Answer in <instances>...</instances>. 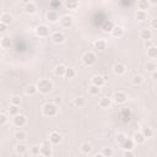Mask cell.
<instances>
[{
  "mask_svg": "<svg viewBox=\"0 0 157 157\" xmlns=\"http://www.w3.org/2000/svg\"><path fill=\"white\" fill-rule=\"evenodd\" d=\"M36 86H37V90H38L40 93H43V94H47V93L52 92L53 88H54V85H53V82H52L49 78H40V80L37 82Z\"/></svg>",
  "mask_w": 157,
  "mask_h": 157,
  "instance_id": "cell-1",
  "label": "cell"
},
{
  "mask_svg": "<svg viewBox=\"0 0 157 157\" xmlns=\"http://www.w3.org/2000/svg\"><path fill=\"white\" fill-rule=\"evenodd\" d=\"M42 113L47 117H54L58 113V105H55L53 102H47L42 107Z\"/></svg>",
  "mask_w": 157,
  "mask_h": 157,
  "instance_id": "cell-2",
  "label": "cell"
},
{
  "mask_svg": "<svg viewBox=\"0 0 157 157\" xmlns=\"http://www.w3.org/2000/svg\"><path fill=\"white\" fill-rule=\"evenodd\" d=\"M39 155H42L43 157H52L53 147H52V144L48 140H44L40 144V146H39Z\"/></svg>",
  "mask_w": 157,
  "mask_h": 157,
  "instance_id": "cell-3",
  "label": "cell"
},
{
  "mask_svg": "<svg viewBox=\"0 0 157 157\" xmlns=\"http://www.w3.org/2000/svg\"><path fill=\"white\" fill-rule=\"evenodd\" d=\"M59 23L63 28H70L74 25V17L70 15H63L59 17Z\"/></svg>",
  "mask_w": 157,
  "mask_h": 157,
  "instance_id": "cell-4",
  "label": "cell"
},
{
  "mask_svg": "<svg viewBox=\"0 0 157 157\" xmlns=\"http://www.w3.org/2000/svg\"><path fill=\"white\" fill-rule=\"evenodd\" d=\"M82 61H83L86 65L91 66V65H93V64L97 61V56H96V54H94L93 52H86V53H83V55H82Z\"/></svg>",
  "mask_w": 157,
  "mask_h": 157,
  "instance_id": "cell-5",
  "label": "cell"
},
{
  "mask_svg": "<svg viewBox=\"0 0 157 157\" xmlns=\"http://www.w3.org/2000/svg\"><path fill=\"white\" fill-rule=\"evenodd\" d=\"M34 32L39 38H45V37L49 36V27L45 26V25H38L34 28Z\"/></svg>",
  "mask_w": 157,
  "mask_h": 157,
  "instance_id": "cell-6",
  "label": "cell"
},
{
  "mask_svg": "<svg viewBox=\"0 0 157 157\" xmlns=\"http://www.w3.org/2000/svg\"><path fill=\"white\" fill-rule=\"evenodd\" d=\"M113 99H114V102H115L117 104H124V103L128 101V96H126V93L123 92V91H117V92H114V94H113Z\"/></svg>",
  "mask_w": 157,
  "mask_h": 157,
  "instance_id": "cell-7",
  "label": "cell"
},
{
  "mask_svg": "<svg viewBox=\"0 0 157 157\" xmlns=\"http://www.w3.org/2000/svg\"><path fill=\"white\" fill-rule=\"evenodd\" d=\"M48 141L52 144V145H59L61 141H63V136L59 131H52L48 136Z\"/></svg>",
  "mask_w": 157,
  "mask_h": 157,
  "instance_id": "cell-8",
  "label": "cell"
},
{
  "mask_svg": "<svg viewBox=\"0 0 157 157\" xmlns=\"http://www.w3.org/2000/svg\"><path fill=\"white\" fill-rule=\"evenodd\" d=\"M105 80H107V77H104V76H102V75H93V76L91 77L92 85H93V86H97V87H99V88L105 83Z\"/></svg>",
  "mask_w": 157,
  "mask_h": 157,
  "instance_id": "cell-9",
  "label": "cell"
},
{
  "mask_svg": "<svg viewBox=\"0 0 157 157\" xmlns=\"http://www.w3.org/2000/svg\"><path fill=\"white\" fill-rule=\"evenodd\" d=\"M26 121H27V119H26V117L23 114H17V115H15L12 118V124L15 126H17V128H22L26 124Z\"/></svg>",
  "mask_w": 157,
  "mask_h": 157,
  "instance_id": "cell-10",
  "label": "cell"
},
{
  "mask_svg": "<svg viewBox=\"0 0 157 157\" xmlns=\"http://www.w3.org/2000/svg\"><path fill=\"white\" fill-rule=\"evenodd\" d=\"M52 40L54 43H56V44H61V43L65 42V34L63 32H60V31H55L52 34Z\"/></svg>",
  "mask_w": 157,
  "mask_h": 157,
  "instance_id": "cell-11",
  "label": "cell"
},
{
  "mask_svg": "<svg viewBox=\"0 0 157 157\" xmlns=\"http://www.w3.org/2000/svg\"><path fill=\"white\" fill-rule=\"evenodd\" d=\"M134 146H135V144H134L132 139H129V137H126V139L120 144V147H121L124 151H132V150H134Z\"/></svg>",
  "mask_w": 157,
  "mask_h": 157,
  "instance_id": "cell-12",
  "label": "cell"
},
{
  "mask_svg": "<svg viewBox=\"0 0 157 157\" xmlns=\"http://www.w3.org/2000/svg\"><path fill=\"white\" fill-rule=\"evenodd\" d=\"M110 33H112V36H113L114 38H121V37L125 34V29H124V27H121V26H114L113 29L110 31Z\"/></svg>",
  "mask_w": 157,
  "mask_h": 157,
  "instance_id": "cell-13",
  "label": "cell"
},
{
  "mask_svg": "<svg viewBox=\"0 0 157 157\" xmlns=\"http://www.w3.org/2000/svg\"><path fill=\"white\" fill-rule=\"evenodd\" d=\"M23 10H25V12H26L27 15H33V13L37 11V5H36V2H33V1H28V2H26Z\"/></svg>",
  "mask_w": 157,
  "mask_h": 157,
  "instance_id": "cell-14",
  "label": "cell"
},
{
  "mask_svg": "<svg viewBox=\"0 0 157 157\" xmlns=\"http://www.w3.org/2000/svg\"><path fill=\"white\" fill-rule=\"evenodd\" d=\"M120 118L123 123H129L131 120V110L129 108H123L120 112Z\"/></svg>",
  "mask_w": 157,
  "mask_h": 157,
  "instance_id": "cell-15",
  "label": "cell"
},
{
  "mask_svg": "<svg viewBox=\"0 0 157 157\" xmlns=\"http://www.w3.org/2000/svg\"><path fill=\"white\" fill-rule=\"evenodd\" d=\"M12 21H13V17H12L11 13H9V12H2V13L0 15V22H2L4 25L9 26Z\"/></svg>",
  "mask_w": 157,
  "mask_h": 157,
  "instance_id": "cell-16",
  "label": "cell"
},
{
  "mask_svg": "<svg viewBox=\"0 0 157 157\" xmlns=\"http://www.w3.org/2000/svg\"><path fill=\"white\" fill-rule=\"evenodd\" d=\"M125 70H126V67H125V65L121 64V63H115V64L113 65V72L117 74V75H123V74L125 72Z\"/></svg>",
  "mask_w": 157,
  "mask_h": 157,
  "instance_id": "cell-17",
  "label": "cell"
},
{
  "mask_svg": "<svg viewBox=\"0 0 157 157\" xmlns=\"http://www.w3.org/2000/svg\"><path fill=\"white\" fill-rule=\"evenodd\" d=\"M139 36H140L141 39H144V40H148V39L152 38V31L148 29V28H144V29L140 31V34H139Z\"/></svg>",
  "mask_w": 157,
  "mask_h": 157,
  "instance_id": "cell-18",
  "label": "cell"
},
{
  "mask_svg": "<svg viewBox=\"0 0 157 157\" xmlns=\"http://www.w3.org/2000/svg\"><path fill=\"white\" fill-rule=\"evenodd\" d=\"M110 104H112V98H109V97H102L98 101V105L101 108H109Z\"/></svg>",
  "mask_w": 157,
  "mask_h": 157,
  "instance_id": "cell-19",
  "label": "cell"
},
{
  "mask_svg": "<svg viewBox=\"0 0 157 157\" xmlns=\"http://www.w3.org/2000/svg\"><path fill=\"white\" fill-rule=\"evenodd\" d=\"M132 141H134V144L142 145V144L146 141V139L144 137V135H142L140 131H137V132H135V134H134V136H132Z\"/></svg>",
  "mask_w": 157,
  "mask_h": 157,
  "instance_id": "cell-20",
  "label": "cell"
},
{
  "mask_svg": "<svg viewBox=\"0 0 157 157\" xmlns=\"http://www.w3.org/2000/svg\"><path fill=\"white\" fill-rule=\"evenodd\" d=\"M47 20H48L49 22H52V23L56 22V21L59 20V16H58L56 11H54V10H49V11L47 12Z\"/></svg>",
  "mask_w": 157,
  "mask_h": 157,
  "instance_id": "cell-21",
  "label": "cell"
},
{
  "mask_svg": "<svg viewBox=\"0 0 157 157\" xmlns=\"http://www.w3.org/2000/svg\"><path fill=\"white\" fill-rule=\"evenodd\" d=\"M72 103H74L75 107H77V108H82V107H85V104H86V99H85L83 97H81V96H77V97L74 98Z\"/></svg>",
  "mask_w": 157,
  "mask_h": 157,
  "instance_id": "cell-22",
  "label": "cell"
},
{
  "mask_svg": "<svg viewBox=\"0 0 157 157\" xmlns=\"http://www.w3.org/2000/svg\"><path fill=\"white\" fill-rule=\"evenodd\" d=\"M140 132L144 135L145 139H148V137H152V136H153V130H152V128H150V126H144V128H141V131H140Z\"/></svg>",
  "mask_w": 157,
  "mask_h": 157,
  "instance_id": "cell-23",
  "label": "cell"
},
{
  "mask_svg": "<svg viewBox=\"0 0 157 157\" xmlns=\"http://www.w3.org/2000/svg\"><path fill=\"white\" fill-rule=\"evenodd\" d=\"M64 6L67 9V10H76L78 7V1H75V0H67L64 2Z\"/></svg>",
  "mask_w": 157,
  "mask_h": 157,
  "instance_id": "cell-24",
  "label": "cell"
},
{
  "mask_svg": "<svg viewBox=\"0 0 157 157\" xmlns=\"http://www.w3.org/2000/svg\"><path fill=\"white\" fill-rule=\"evenodd\" d=\"M150 6H151V4H150V1H147V0H139V1H137V10L146 11Z\"/></svg>",
  "mask_w": 157,
  "mask_h": 157,
  "instance_id": "cell-25",
  "label": "cell"
},
{
  "mask_svg": "<svg viewBox=\"0 0 157 157\" xmlns=\"http://www.w3.org/2000/svg\"><path fill=\"white\" fill-rule=\"evenodd\" d=\"M15 151H16V153H18V155H25V153L27 152V146H26L25 144H22V142H18V144H16V146H15Z\"/></svg>",
  "mask_w": 157,
  "mask_h": 157,
  "instance_id": "cell-26",
  "label": "cell"
},
{
  "mask_svg": "<svg viewBox=\"0 0 157 157\" xmlns=\"http://www.w3.org/2000/svg\"><path fill=\"white\" fill-rule=\"evenodd\" d=\"M93 45H94V48H96L97 50H104L105 47H107V42H105L104 39H97V40L93 43Z\"/></svg>",
  "mask_w": 157,
  "mask_h": 157,
  "instance_id": "cell-27",
  "label": "cell"
},
{
  "mask_svg": "<svg viewBox=\"0 0 157 157\" xmlns=\"http://www.w3.org/2000/svg\"><path fill=\"white\" fill-rule=\"evenodd\" d=\"M135 18H136L137 21H145V20H147V11L136 10V12H135Z\"/></svg>",
  "mask_w": 157,
  "mask_h": 157,
  "instance_id": "cell-28",
  "label": "cell"
},
{
  "mask_svg": "<svg viewBox=\"0 0 157 157\" xmlns=\"http://www.w3.org/2000/svg\"><path fill=\"white\" fill-rule=\"evenodd\" d=\"M76 76V70L74 67H66L65 72H64V77L65 78H74Z\"/></svg>",
  "mask_w": 157,
  "mask_h": 157,
  "instance_id": "cell-29",
  "label": "cell"
},
{
  "mask_svg": "<svg viewBox=\"0 0 157 157\" xmlns=\"http://www.w3.org/2000/svg\"><path fill=\"white\" fill-rule=\"evenodd\" d=\"M25 92H26L27 96H34V94L38 92V90H37V86H36V85H28V86L25 88Z\"/></svg>",
  "mask_w": 157,
  "mask_h": 157,
  "instance_id": "cell-30",
  "label": "cell"
},
{
  "mask_svg": "<svg viewBox=\"0 0 157 157\" xmlns=\"http://www.w3.org/2000/svg\"><path fill=\"white\" fill-rule=\"evenodd\" d=\"M13 136H15V139L17 140V141H23V140H26V137H27V134L23 131V130H16L15 131V134H13Z\"/></svg>",
  "mask_w": 157,
  "mask_h": 157,
  "instance_id": "cell-31",
  "label": "cell"
},
{
  "mask_svg": "<svg viewBox=\"0 0 157 157\" xmlns=\"http://www.w3.org/2000/svg\"><path fill=\"white\" fill-rule=\"evenodd\" d=\"M80 150H81V152H82V153L88 155V153L92 151V145H91L90 142H83V144H81Z\"/></svg>",
  "mask_w": 157,
  "mask_h": 157,
  "instance_id": "cell-32",
  "label": "cell"
},
{
  "mask_svg": "<svg viewBox=\"0 0 157 157\" xmlns=\"http://www.w3.org/2000/svg\"><path fill=\"white\" fill-rule=\"evenodd\" d=\"M113 27H114V25H113V22H112L110 20H105V21L102 23V29L105 31V32H110V31L113 29Z\"/></svg>",
  "mask_w": 157,
  "mask_h": 157,
  "instance_id": "cell-33",
  "label": "cell"
},
{
  "mask_svg": "<svg viewBox=\"0 0 157 157\" xmlns=\"http://www.w3.org/2000/svg\"><path fill=\"white\" fill-rule=\"evenodd\" d=\"M147 56L150 59H152V60L157 58V48H156V45H152L151 48H147Z\"/></svg>",
  "mask_w": 157,
  "mask_h": 157,
  "instance_id": "cell-34",
  "label": "cell"
},
{
  "mask_svg": "<svg viewBox=\"0 0 157 157\" xmlns=\"http://www.w3.org/2000/svg\"><path fill=\"white\" fill-rule=\"evenodd\" d=\"M10 45H11V39H10V37H7V36H5V37H2L1 38V40H0V47H2V48H10Z\"/></svg>",
  "mask_w": 157,
  "mask_h": 157,
  "instance_id": "cell-35",
  "label": "cell"
},
{
  "mask_svg": "<svg viewBox=\"0 0 157 157\" xmlns=\"http://www.w3.org/2000/svg\"><path fill=\"white\" fill-rule=\"evenodd\" d=\"M65 69H66V67H65L63 64H59V65L55 66V69H54V74H55L56 76H64Z\"/></svg>",
  "mask_w": 157,
  "mask_h": 157,
  "instance_id": "cell-36",
  "label": "cell"
},
{
  "mask_svg": "<svg viewBox=\"0 0 157 157\" xmlns=\"http://www.w3.org/2000/svg\"><path fill=\"white\" fill-rule=\"evenodd\" d=\"M146 70H147L148 72H153V71H157V65H156V63H155L153 60H150V61H147V63H146Z\"/></svg>",
  "mask_w": 157,
  "mask_h": 157,
  "instance_id": "cell-37",
  "label": "cell"
},
{
  "mask_svg": "<svg viewBox=\"0 0 157 157\" xmlns=\"http://www.w3.org/2000/svg\"><path fill=\"white\" fill-rule=\"evenodd\" d=\"M131 81H132V83H134V85L139 86V85H141V83L144 82V76H142V75H140V74H136V75H134V76H132Z\"/></svg>",
  "mask_w": 157,
  "mask_h": 157,
  "instance_id": "cell-38",
  "label": "cell"
},
{
  "mask_svg": "<svg viewBox=\"0 0 157 157\" xmlns=\"http://www.w3.org/2000/svg\"><path fill=\"white\" fill-rule=\"evenodd\" d=\"M9 114L12 115V117L20 114V108H18V105H12V104H10V107H9Z\"/></svg>",
  "mask_w": 157,
  "mask_h": 157,
  "instance_id": "cell-39",
  "label": "cell"
},
{
  "mask_svg": "<svg viewBox=\"0 0 157 157\" xmlns=\"http://www.w3.org/2000/svg\"><path fill=\"white\" fill-rule=\"evenodd\" d=\"M88 92H90L92 96H98V94H99V92H101V88H99V87H97V86L91 85V86L88 87Z\"/></svg>",
  "mask_w": 157,
  "mask_h": 157,
  "instance_id": "cell-40",
  "label": "cell"
},
{
  "mask_svg": "<svg viewBox=\"0 0 157 157\" xmlns=\"http://www.w3.org/2000/svg\"><path fill=\"white\" fill-rule=\"evenodd\" d=\"M102 155H103L104 157H112V156L114 155V151H113L112 147H104V148L102 150Z\"/></svg>",
  "mask_w": 157,
  "mask_h": 157,
  "instance_id": "cell-41",
  "label": "cell"
},
{
  "mask_svg": "<svg viewBox=\"0 0 157 157\" xmlns=\"http://www.w3.org/2000/svg\"><path fill=\"white\" fill-rule=\"evenodd\" d=\"M20 103H21L20 96H12L10 98V104H12V105H20Z\"/></svg>",
  "mask_w": 157,
  "mask_h": 157,
  "instance_id": "cell-42",
  "label": "cell"
},
{
  "mask_svg": "<svg viewBox=\"0 0 157 157\" xmlns=\"http://www.w3.org/2000/svg\"><path fill=\"white\" fill-rule=\"evenodd\" d=\"M126 137H128V136H126L124 132H118V134H117V136H115V140H117V142L120 145V144H121Z\"/></svg>",
  "mask_w": 157,
  "mask_h": 157,
  "instance_id": "cell-43",
  "label": "cell"
},
{
  "mask_svg": "<svg viewBox=\"0 0 157 157\" xmlns=\"http://www.w3.org/2000/svg\"><path fill=\"white\" fill-rule=\"evenodd\" d=\"M29 152H31V155H33V156H38V155H39V146H37V145L32 146L31 150H29Z\"/></svg>",
  "mask_w": 157,
  "mask_h": 157,
  "instance_id": "cell-44",
  "label": "cell"
},
{
  "mask_svg": "<svg viewBox=\"0 0 157 157\" xmlns=\"http://www.w3.org/2000/svg\"><path fill=\"white\" fill-rule=\"evenodd\" d=\"M49 6L52 7V10L55 11L56 7H60V6H61V2H60L59 0H58V1H50V2H49Z\"/></svg>",
  "mask_w": 157,
  "mask_h": 157,
  "instance_id": "cell-45",
  "label": "cell"
},
{
  "mask_svg": "<svg viewBox=\"0 0 157 157\" xmlns=\"http://www.w3.org/2000/svg\"><path fill=\"white\" fill-rule=\"evenodd\" d=\"M7 123V117L5 114H0V125H5Z\"/></svg>",
  "mask_w": 157,
  "mask_h": 157,
  "instance_id": "cell-46",
  "label": "cell"
},
{
  "mask_svg": "<svg viewBox=\"0 0 157 157\" xmlns=\"http://www.w3.org/2000/svg\"><path fill=\"white\" fill-rule=\"evenodd\" d=\"M152 45H155L153 40H151V39H148V40H145V47H146V48H151Z\"/></svg>",
  "mask_w": 157,
  "mask_h": 157,
  "instance_id": "cell-47",
  "label": "cell"
},
{
  "mask_svg": "<svg viewBox=\"0 0 157 157\" xmlns=\"http://www.w3.org/2000/svg\"><path fill=\"white\" fill-rule=\"evenodd\" d=\"M123 157H134V152L132 151H124Z\"/></svg>",
  "mask_w": 157,
  "mask_h": 157,
  "instance_id": "cell-48",
  "label": "cell"
},
{
  "mask_svg": "<svg viewBox=\"0 0 157 157\" xmlns=\"http://www.w3.org/2000/svg\"><path fill=\"white\" fill-rule=\"evenodd\" d=\"M61 102H63V99H61L60 97H55V98H54V102H53V103H54L55 105H59V104H61Z\"/></svg>",
  "mask_w": 157,
  "mask_h": 157,
  "instance_id": "cell-49",
  "label": "cell"
},
{
  "mask_svg": "<svg viewBox=\"0 0 157 157\" xmlns=\"http://www.w3.org/2000/svg\"><path fill=\"white\" fill-rule=\"evenodd\" d=\"M6 29H7V26H6V25H4L2 22H0V33H4Z\"/></svg>",
  "mask_w": 157,
  "mask_h": 157,
  "instance_id": "cell-50",
  "label": "cell"
},
{
  "mask_svg": "<svg viewBox=\"0 0 157 157\" xmlns=\"http://www.w3.org/2000/svg\"><path fill=\"white\" fill-rule=\"evenodd\" d=\"M151 27L155 29V28H157V20L156 18H152L151 20Z\"/></svg>",
  "mask_w": 157,
  "mask_h": 157,
  "instance_id": "cell-51",
  "label": "cell"
},
{
  "mask_svg": "<svg viewBox=\"0 0 157 157\" xmlns=\"http://www.w3.org/2000/svg\"><path fill=\"white\" fill-rule=\"evenodd\" d=\"M151 77H152L153 80H156V78H157V71H153V72H151Z\"/></svg>",
  "mask_w": 157,
  "mask_h": 157,
  "instance_id": "cell-52",
  "label": "cell"
},
{
  "mask_svg": "<svg viewBox=\"0 0 157 157\" xmlns=\"http://www.w3.org/2000/svg\"><path fill=\"white\" fill-rule=\"evenodd\" d=\"M93 157H104V156H103L102 153H96V155H94Z\"/></svg>",
  "mask_w": 157,
  "mask_h": 157,
  "instance_id": "cell-53",
  "label": "cell"
},
{
  "mask_svg": "<svg viewBox=\"0 0 157 157\" xmlns=\"http://www.w3.org/2000/svg\"><path fill=\"white\" fill-rule=\"evenodd\" d=\"M0 40H1V38H0Z\"/></svg>",
  "mask_w": 157,
  "mask_h": 157,
  "instance_id": "cell-54",
  "label": "cell"
},
{
  "mask_svg": "<svg viewBox=\"0 0 157 157\" xmlns=\"http://www.w3.org/2000/svg\"><path fill=\"white\" fill-rule=\"evenodd\" d=\"M0 105H1V103H0Z\"/></svg>",
  "mask_w": 157,
  "mask_h": 157,
  "instance_id": "cell-55",
  "label": "cell"
}]
</instances>
